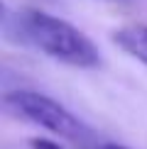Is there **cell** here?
Wrapping results in <instances>:
<instances>
[{
	"label": "cell",
	"mask_w": 147,
	"mask_h": 149,
	"mask_svg": "<svg viewBox=\"0 0 147 149\" xmlns=\"http://www.w3.org/2000/svg\"><path fill=\"white\" fill-rule=\"evenodd\" d=\"M5 105L15 115L59 134V137L83 139L86 134V127L81 125V120L49 95H42V93H34V91H12L5 95Z\"/></svg>",
	"instance_id": "7a4b0ae2"
},
{
	"label": "cell",
	"mask_w": 147,
	"mask_h": 149,
	"mask_svg": "<svg viewBox=\"0 0 147 149\" xmlns=\"http://www.w3.org/2000/svg\"><path fill=\"white\" fill-rule=\"evenodd\" d=\"M96 149H130V147H123V144H113V142H106V144H98Z\"/></svg>",
	"instance_id": "5b68a950"
},
{
	"label": "cell",
	"mask_w": 147,
	"mask_h": 149,
	"mask_svg": "<svg viewBox=\"0 0 147 149\" xmlns=\"http://www.w3.org/2000/svg\"><path fill=\"white\" fill-rule=\"evenodd\" d=\"M113 42L125 54L147 66V24H125L113 32Z\"/></svg>",
	"instance_id": "3957f363"
},
{
	"label": "cell",
	"mask_w": 147,
	"mask_h": 149,
	"mask_svg": "<svg viewBox=\"0 0 147 149\" xmlns=\"http://www.w3.org/2000/svg\"><path fill=\"white\" fill-rule=\"evenodd\" d=\"M29 147H32V149H64L59 142H52V139H44V137L32 139V142H29Z\"/></svg>",
	"instance_id": "277c9868"
},
{
	"label": "cell",
	"mask_w": 147,
	"mask_h": 149,
	"mask_svg": "<svg viewBox=\"0 0 147 149\" xmlns=\"http://www.w3.org/2000/svg\"><path fill=\"white\" fill-rule=\"evenodd\" d=\"M17 27H20L24 42L34 44L39 52H44L47 56L57 59L66 66L93 69L101 61L96 44L81 29H76L66 20H59L49 12L27 10L17 15Z\"/></svg>",
	"instance_id": "6da1fadb"
}]
</instances>
